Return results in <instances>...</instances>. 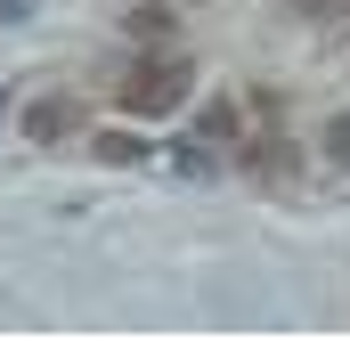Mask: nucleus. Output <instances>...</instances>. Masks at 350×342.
I'll return each instance as SVG.
<instances>
[{"instance_id": "obj_1", "label": "nucleus", "mask_w": 350, "mask_h": 342, "mask_svg": "<svg viewBox=\"0 0 350 342\" xmlns=\"http://www.w3.org/2000/svg\"><path fill=\"white\" fill-rule=\"evenodd\" d=\"M187 82H196V74H187L179 57H147V66L122 82V114H179V106H187Z\"/></svg>"}, {"instance_id": "obj_2", "label": "nucleus", "mask_w": 350, "mask_h": 342, "mask_svg": "<svg viewBox=\"0 0 350 342\" xmlns=\"http://www.w3.org/2000/svg\"><path fill=\"white\" fill-rule=\"evenodd\" d=\"M74 122H82V106H74V98H33V106H25V139H33V147H57Z\"/></svg>"}, {"instance_id": "obj_3", "label": "nucleus", "mask_w": 350, "mask_h": 342, "mask_svg": "<svg viewBox=\"0 0 350 342\" xmlns=\"http://www.w3.org/2000/svg\"><path fill=\"white\" fill-rule=\"evenodd\" d=\"M131 33H139V41H172V8H163V0L131 8Z\"/></svg>"}, {"instance_id": "obj_4", "label": "nucleus", "mask_w": 350, "mask_h": 342, "mask_svg": "<svg viewBox=\"0 0 350 342\" xmlns=\"http://www.w3.org/2000/svg\"><path fill=\"white\" fill-rule=\"evenodd\" d=\"M90 147H98V163H139V155H147V147H139L131 131H98Z\"/></svg>"}, {"instance_id": "obj_5", "label": "nucleus", "mask_w": 350, "mask_h": 342, "mask_svg": "<svg viewBox=\"0 0 350 342\" xmlns=\"http://www.w3.org/2000/svg\"><path fill=\"white\" fill-rule=\"evenodd\" d=\"M326 155H334V163H350V114H334V122H326Z\"/></svg>"}, {"instance_id": "obj_6", "label": "nucleus", "mask_w": 350, "mask_h": 342, "mask_svg": "<svg viewBox=\"0 0 350 342\" xmlns=\"http://www.w3.org/2000/svg\"><path fill=\"white\" fill-rule=\"evenodd\" d=\"M285 8H342V0H285Z\"/></svg>"}]
</instances>
